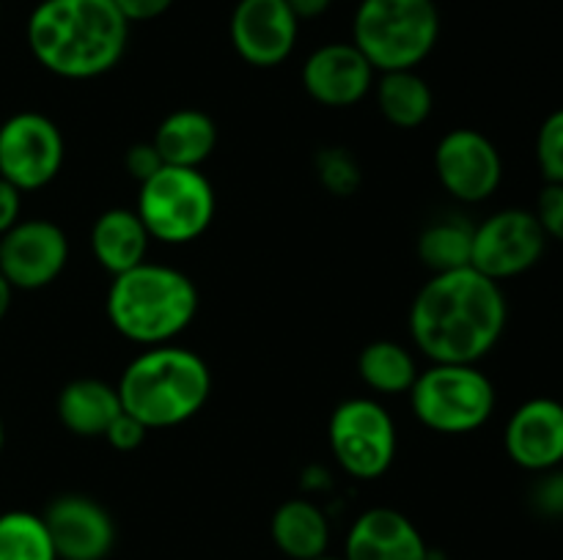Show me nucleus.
<instances>
[{
	"instance_id": "33",
	"label": "nucleus",
	"mask_w": 563,
	"mask_h": 560,
	"mask_svg": "<svg viewBox=\"0 0 563 560\" xmlns=\"http://www.w3.org/2000/svg\"><path fill=\"white\" fill-rule=\"evenodd\" d=\"M20 209H22V192L5 179H0V236L5 231L14 228L20 223Z\"/></svg>"
},
{
	"instance_id": "37",
	"label": "nucleus",
	"mask_w": 563,
	"mask_h": 560,
	"mask_svg": "<svg viewBox=\"0 0 563 560\" xmlns=\"http://www.w3.org/2000/svg\"><path fill=\"white\" fill-rule=\"evenodd\" d=\"M313 560H344V558H330V555H322V558H313Z\"/></svg>"
},
{
	"instance_id": "25",
	"label": "nucleus",
	"mask_w": 563,
	"mask_h": 560,
	"mask_svg": "<svg viewBox=\"0 0 563 560\" xmlns=\"http://www.w3.org/2000/svg\"><path fill=\"white\" fill-rule=\"evenodd\" d=\"M0 560H58L42 516L31 511L0 514Z\"/></svg>"
},
{
	"instance_id": "18",
	"label": "nucleus",
	"mask_w": 563,
	"mask_h": 560,
	"mask_svg": "<svg viewBox=\"0 0 563 560\" xmlns=\"http://www.w3.org/2000/svg\"><path fill=\"white\" fill-rule=\"evenodd\" d=\"M148 242H152V236H148L146 225L141 223L135 209H108V212L99 214L91 228L93 258L110 275H121L146 261Z\"/></svg>"
},
{
	"instance_id": "24",
	"label": "nucleus",
	"mask_w": 563,
	"mask_h": 560,
	"mask_svg": "<svg viewBox=\"0 0 563 560\" xmlns=\"http://www.w3.org/2000/svg\"><path fill=\"white\" fill-rule=\"evenodd\" d=\"M473 228L476 225L460 217L434 220L418 236V256L434 275L471 267Z\"/></svg>"
},
{
	"instance_id": "17",
	"label": "nucleus",
	"mask_w": 563,
	"mask_h": 560,
	"mask_svg": "<svg viewBox=\"0 0 563 560\" xmlns=\"http://www.w3.org/2000/svg\"><path fill=\"white\" fill-rule=\"evenodd\" d=\"M429 547L410 516L396 508H368L346 533L344 560H429Z\"/></svg>"
},
{
	"instance_id": "2",
	"label": "nucleus",
	"mask_w": 563,
	"mask_h": 560,
	"mask_svg": "<svg viewBox=\"0 0 563 560\" xmlns=\"http://www.w3.org/2000/svg\"><path fill=\"white\" fill-rule=\"evenodd\" d=\"M38 66L64 80H93L124 58L130 22L113 0H42L25 25Z\"/></svg>"
},
{
	"instance_id": "15",
	"label": "nucleus",
	"mask_w": 563,
	"mask_h": 560,
	"mask_svg": "<svg viewBox=\"0 0 563 560\" xmlns=\"http://www.w3.org/2000/svg\"><path fill=\"white\" fill-rule=\"evenodd\" d=\"M506 456L522 470L548 472L563 464V401L528 399L511 412L504 432Z\"/></svg>"
},
{
	"instance_id": "3",
	"label": "nucleus",
	"mask_w": 563,
	"mask_h": 560,
	"mask_svg": "<svg viewBox=\"0 0 563 560\" xmlns=\"http://www.w3.org/2000/svg\"><path fill=\"white\" fill-rule=\"evenodd\" d=\"M115 390L124 412L152 432L196 417L212 393V373L196 351L170 344L148 346L124 368Z\"/></svg>"
},
{
	"instance_id": "6",
	"label": "nucleus",
	"mask_w": 563,
	"mask_h": 560,
	"mask_svg": "<svg viewBox=\"0 0 563 560\" xmlns=\"http://www.w3.org/2000/svg\"><path fill=\"white\" fill-rule=\"evenodd\" d=\"M495 384L478 366L432 362L410 388L418 421L438 434H471L495 412Z\"/></svg>"
},
{
	"instance_id": "38",
	"label": "nucleus",
	"mask_w": 563,
	"mask_h": 560,
	"mask_svg": "<svg viewBox=\"0 0 563 560\" xmlns=\"http://www.w3.org/2000/svg\"><path fill=\"white\" fill-rule=\"evenodd\" d=\"M429 560H449V558H434V555H429Z\"/></svg>"
},
{
	"instance_id": "10",
	"label": "nucleus",
	"mask_w": 563,
	"mask_h": 560,
	"mask_svg": "<svg viewBox=\"0 0 563 560\" xmlns=\"http://www.w3.org/2000/svg\"><path fill=\"white\" fill-rule=\"evenodd\" d=\"M60 126L44 113H16L0 124V179L20 192L42 190L64 168Z\"/></svg>"
},
{
	"instance_id": "4",
	"label": "nucleus",
	"mask_w": 563,
	"mask_h": 560,
	"mask_svg": "<svg viewBox=\"0 0 563 560\" xmlns=\"http://www.w3.org/2000/svg\"><path fill=\"white\" fill-rule=\"evenodd\" d=\"M110 324L143 346L170 344L198 313V289L181 269L143 261L113 275L104 300Z\"/></svg>"
},
{
	"instance_id": "22",
	"label": "nucleus",
	"mask_w": 563,
	"mask_h": 560,
	"mask_svg": "<svg viewBox=\"0 0 563 560\" xmlns=\"http://www.w3.org/2000/svg\"><path fill=\"white\" fill-rule=\"evenodd\" d=\"M379 113L399 130H418L434 110V93L416 69L383 71L377 80Z\"/></svg>"
},
{
	"instance_id": "36",
	"label": "nucleus",
	"mask_w": 563,
	"mask_h": 560,
	"mask_svg": "<svg viewBox=\"0 0 563 560\" xmlns=\"http://www.w3.org/2000/svg\"><path fill=\"white\" fill-rule=\"evenodd\" d=\"M3 443H5V428H3V421H0V450H3Z\"/></svg>"
},
{
	"instance_id": "19",
	"label": "nucleus",
	"mask_w": 563,
	"mask_h": 560,
	"mask_svg": "<svg viewBox=\"0 0 563 560\" xmlns=\"http://www.w3.org/2000/svg\"><path fill=\"white\" fill-rule=\"evenodd\" d=\"M152 143L165 165L201 168L218 146V124L203 110L181 108L159 121Z\"/></svg>"
},
{
	"instance_id": "13",
	"label": "nucleus",
	"mask_w": 563,
	"mask_h": 560,
	"mask_svg": "<svg viewBox=\"0 0 563 560\" xmlns=\"http://www.w3.org/2000/svg\"><path fill=\"white\" fill-rule=\"evenodd\" d=\"M300 20L286 0H240L231 11L229 36L236 55L256 69L280 66L295 53Z\"/></svg>"
},
{
	"instance_id": "5",
	"label": "nucleus",
	"mask_w": 563,
	"mask_h": 560,
	"mask_svg": "<svg viewBox=\"0 0 563 560\" xmlns=\"http://www.w3.org/2000/svg\"><path fill=\"white\" fill-rule=\"evenodd\" d=\"M440 38L434 0H361L352 20V44L374 71L418 69Z\"/></svg>"
},
{
	"instance_id": "30",
	"label": "nucleus",
	"mask_w": 563,
	"mask_h": 560,
	"mask_svg": "<svg viewBox=\"0 0 563 560\" xmlns=\"http://www.w3.org/2000/svg\"><path fill=\"white\" fill-rule=\"evenodd\" d=\"M146 434H148V428L143 426L137 417H132L130 412H121V415L108 426L104 439H108L115 450H124V453H130V450L141 448L143 439H146Z\"/></svg>"
},
{
	"instance_id": "9",
	"label": "nucleus",
	"mask_w": 563,
	"mask_h": 560,
	"mask_svg": "<svg viewBox=\"0 0 563 560\" xmlns=\"http://www.w3.org/2000/svg\"><path fill=\"white\" fill-rule=\"evenodd\" d=\"M548 236L533 209H500L473 228L471 267L489 280H511L542 261Z\"/></svg>"
},
{
	"instance_id": "34",
	"label": "nucleus",
	"mask_w": 563,
	"mask_h": 560,
	"mask_svg": "<svg viewBox=\"0 0 563 560\" xmlns=\"http://www.w3.org/2000/svg\"><path fill=\"white\" fill-rule=\"evenodd\" d=\"M286 3H289V9L295 11L297 20L306 22V20H317V16H322L324 11H330L333 0H286Z\"/></svg>"
},
{
	"instance_id": "27",
	"label": "nucleus",
	"mask_w": 563,
	"mask_h": 560,
	"mask_svg": "<svg viewBox=\"0 0 563 560\" xmlns=\"http://www.w3.org/2000/svg\"><path fill=\"white\" fill-rule=\"evenodd\" d=\"M537 165L544 181L563 184V108L553 110L537 132Z\"/></svg>"
},
{
	"instance_id": "29",
	"label": "nucleus",
	"mask_w": 563,
	"mask_h": 560,
	"mask_svg": "<svg viewBox=\"0 0 563 560\" xmlns=\"http://www.w3.org/2000/svg\"><path fill=\"white\" fill-rule=\"evenodd\" d=\"M531 503L533 508L542 516H563V470L555 467V470L539 472L537 483L531 489Z\"/></svg>"
},
{
	"instance_id": "35",
	"label": "nucleus",
	"mask_w": 563,
	"mask_h": 560,
	"mask_svg": "<svg viewBox=\"0 0 563 560\" xmlns=\"http://www.w3.org/2000/svg\"><path fill=\"white\" fill-rule=\"evenodd\" d=\"M11 294H14V285L5 280V275L0 272V322L5 318V313H9L11 307Z\"/></svg>"
},
{
	"instance_id": "12",
	"label": "nucleus",
	"mask_w": 563,
	"mask_h": 560,
	"mask_svg": "<svg viewBox=\"0 0 563 560\" xmlns=\"http://www.w3.org/2000/svg\"><path fill=\"white\" fill-rule=\"evenodd\" d=\"M69 264V239L49 220H20L0 236V272L14 289L36 291L60 278Z\"/></svg>"
},
{
	"instance_id": "21",
	"label": "nucleus",
	"mask_w": 563,
	"mask_h": 560,
	"mask_svg": "<svg viewBox=\"0 0 563 560\" xmlns=\"http://www.w3.org/2000/svg\"><path fill=\"white\" fill-rule=\"evenodd\" d=\"M273 544L291 560H313L328 555L330 522L311 500H286L269 519Z\"/></svg>"
},
{
	"instance_id": "26",
	"label": "nucleus",
	"mask_w": 563,
	"mask_h": 560,
	"mask_svg": "<svg viewBox=\"0 0 563 560\" xmlns=\"http://www.w3.org/2000/svg\"><path fill=\"white\" fill-rule=\"evenodd\" d=\"M317 176L319 184L339 198L355 195L363 181L355 154L346 152L344 146H330L317 154Z\"/></svg>"
},
{
	"instance_id": "23",
	"label": "nucleus",
	"mask_w": 563,
	"mask_h": 560,
	"mask_svg": "<svg viewBox=\"0 0 563 560\" xmlns=\"http://www.w3.org/2000/svg\"><path fill=\"white\" fill-rule=\"evenodd\" d=\"M357 373L363 384L379 395H401L410 393L418 379V362L407 346L396 340H372L363 346L357 357Z\"/></svg>"
},
{
	"instance_id": "16",
	"label": "nucleus",
	"mask_w": 563,
	"mask_h": 560,
	"mask_svg": "<svg viewBox=\"0 0 563 560\" xmlns=\"http://www.w3.org/2000/svg\"><path fill=\"white\" fill-rule=\"evenodd\" d=\"M302 88L324 108H352L374 88V66L352 42H330L302 64Z\"/></svg>"
},
{
	"instance_id": "1",
	"label": "nucleus",
	"mask_w": 563,
	"mask_h": 560,
	"mask_svg": "<svg viewBox=\"0 0 563 560\" xmlns=\"http://www.w3.org/2000/svg\"><path fill=\"white\" fill-rule=\"evenodd\" d=\"M506 322L504 289L473 267L432 275L410 307L412 344L432 362L476 366L504 338Z\"/></svg>"
},
{
	"instance_id": "28",
	"label": "nucleus",
	"mask_w": 563,
	"mask_h": 560,
	"mask_svg": "<svg viewBox=\"0 0 563 560\" xmlns=\"http://www.w3.org/2000/svg\"><path fill=\"white\" fill-rule=\"evenodd\" d=\"M539 225L548 239L563 242V184H544L533 206Z\"/></svg>"
},
{
	"instance_id": "11",
	"label": "nucleus",
	"mask_w": 563,
	"mask_h": 560,
	"mask_svg": "<svg viewBox=\"0 0 563 560\" xmlns=\"http://www.w3.org/2000/svg\"><path fill=\"white\" fill-rule=\"evenodd\" d=\"M434 173L451 198L482 203L493 198L504 181V157L484 132L456 126L445 132L434 148Z\"/></svg>"
},
{
	"instance_id": "7",
	"label": "nucleus",
	"mask_w": 563,
	"mask_h": 560,
	"mask_svg": "<svg viewBox=\"0 0 563 560\" xmlns=\"http://www.w3.org/2000/svg\"><path fill=\"white\" fill-rule=\"evenodd\" d=\"M214 209V187L201 170L163 165L141 184L135 212L152 239L187 245L212 225Z\"/></svg>"
},
{
	"instance_id": "31",
	"label": "nucleus",
	"mask_w": 563,
	"mask_h": 560,
	"mask_svg": "<svg viewBox=\"0 0 563 560\" xmlns=\"http://www.w3.org/2000/svg\"><path fill=\"white\" fill-rule=\"evenodd\" d=\"M163 165H165L163 157H159V152L154 148L152 141L135 143V146H132L124 157V168L130 170V176L137 181V184H143L146 179H152V176L157 173Z\"/></svg>"
},
{
	"instance_id": "20",
	"label": "nucleus",
	"mask_w": 563,
	"mask_h": 560,
	"mask_svg": "<svg viewBox=\"0 0 563 560\" xmlns=\"http://www.w3.org/2000/svg\"><path fill=\"white\" fill-rule=\"evenodd\" d=\"M124 412L115 384L82 377L58 395V421L77 437H104L110 423Z\"/></svg>"
},
{
	"instance_id": "8",
	"label": "nucleus",
	"mask_w": 563,
	"mask_h": 560,
	"mask_svg": "<svg viewBox=\"0 0 563 560\" xmlns=\"http://www.w3.org/2000/svg\"><path fill=\"white\" fill-rule=\"evenodd\" d=\"M330 450L346 475L374 481L396 459V423L374 399H346L330 415Z\"/></svg>"
},
{
	"instance_id": "14",
	"label": "nucleus",
	"mask_w": 563,
	"mask_h": 560,
	"mask_svg": "<svg viewBox=\"0 0 563 560\" xmlns=\"http://www.w3.org/2000/svg\"><path fill=\"white\" fill-rule=\"evenodd\" d=\"M42 519L58 560H104L113 552V516L93 497L60 494L47 505Z\"/></svg>"
},
{
	"instance_id": "32",
	"label": "nucleus",
	"mask_w": 563,
	"mask_h": 560,
	"mask_svg": "<svg viewBox=\"0 0 563 560\" xmlns=\"http://www.w3.org/2000/svg\"><path fill=\"white\" fill-rule=\"evenodd\" d=\"M115 9L121 11L126 22H148V20H157L163 16L176 0H113Z\"/></svg>"
}]
</instances>
